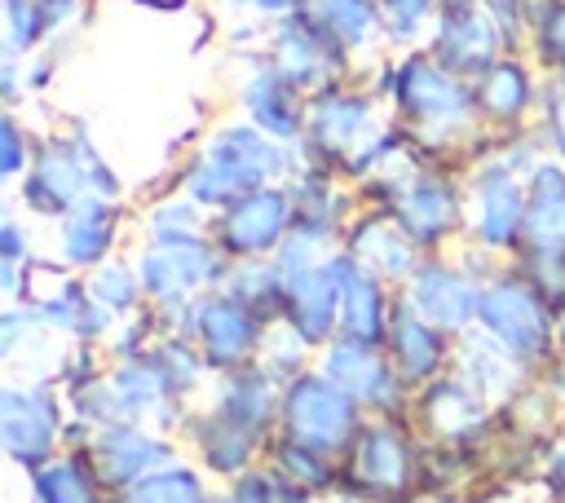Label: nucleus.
Segmentation results:
<instances>
[{
  "mask_svg": "<svg viewBox=\"0 0 565 503\" xmlns=\"http://www.w3.org/2000/svg\"><path fill=\"white\" fill-rule=\"evenodd\" d=\"M477 327L486 335H494L530 375H539L547 362L561 357L556 349V313L547 309V300L516 274H499L481 287V309H477Z\"/></svg>",
  "mask_w": 565,
  "mask_h": 503,
  "instance_id": "obj_1",
  "label": "nucleus"
},
{
  "mask_svg": "<svg viewBox=\"0 0 565 503\" xmlns=\"http://www.w3.org/2000/svg\"><path fill=\"white\" fill-rule=\"evenodd\" d=\"M468 221H472V238L486 252H508L521 247L525 238V181L516 168L490 159L477 168L472 176V199H468Z\"/></svg>",
  "mask_w": 565,
  "mask_h": 503,
  "instance_id": "obj_2",
  "label": "nucleus"
},
{
  "mask_svg": "<svg viewBox=\"0 0 565 503\" xmlns=\"http://www.w3.org/2000/svg\"><path fill=\"white\" fill-rule=\"evenodd\" d=\"M419 477V454L411 446V437L393 424H371L358 432L353 446V481L362 485V494L375 499H406L411 485Z\"/></svg>",
  "mask_w": 565,
  "mask_h": 503,
  "instance_id": "obj_3",
  "label": "nucleus"
},
{
  "mask_svg": "<svg viewBox=\"0 0 565 503\" xmlns=\"http://www.w3.org/2000/svg\"><path fill=\"white\" fill-rule=\"evenodd\" d=\"M411 309L446 335H463L481 309V282L450 265H424L411 278Z\"/></svg>",
  "mask_w": 565,
  "mask_h": 503,
  "instance_id": "obj_4",
  "label": "nucleus"
},
{
  "mask_svg": "<svg viewBox=\"0 0 565 503\" xmlns=\"http://www.w3.org/2000/svg\"><path fill=\"white\" fill-rule=\"evenodd\" d=\"M450 371L472 388V393H481L494 410L503 406V402H512L516 397V388L530 379V371L494 340V335H486L481 327H472V331H463L459 335V349L450 353Z\"/></svg>",
  "mask_w": 565,
  "mask_h": 503,
  "instance_id": "obj_5",
  "label": "nucleus"
},
{
  "mask_svg": "<svg viewBox=\"0 0 565 503\" xmlns=\"http://www.w3.org/2000/svg\"><path fill=\"white\" fill-rule=\"evenodd\" d=\"M530 256H565V163L539 159L525 176V238Z\"/></svg>",
  "mask_w": 565,
  "mask_h": 503,
  "instance_id": "obj_6",
  "label": "nucleus"
},
{
  "mask_svg": "<svg viewBox=\"0 0 565 503\" xmlns=\"http://www.w3.org/2000/svg\"><path fill=\"white\" fill-rule=\"evenodd\" d=\"M291 428L305 437V446H340L353 437L358 428V410H353V397L335 384H322V379H309L305 388H296L291 397Z\"/></svg>",
  "mask_w": 565,
  "mask_h": 503,
  "instance_id": "obj_7",
  "label": "nucleus"
},
{
  "mask_svg": "<svg viewBox=\"0 0 565 503\" xmlns=\"http://www.w3.org/2000/svg\"><path fill=\"white\" fill-rule=\"evenodd\" d=\"M539 79L525 71V62L516 57H499L494 66H486L472 79V97H477V115H486L490 124H521L525 115L539 110Z\"/></svg>",
  "mask_w": 565,
  "mask_h": 503,
  "instance_id": "obj_8",
  "label": "nucleus"
},
{
  "mask_svg": "<svg viewBox=\"0 0 565 503\" xmlns=\"http://www.w3.org/2000/svg\"><path fill=\"white\" fill-rule=\"evenodd\" d=\"M388 344H393V371L402 375V384H433L437 375H446V362H450L446 331L424 322L415 309H402L393 318Z\"/></svg>",
  "mask_w": 565,
  "mask_h": 503,
  "instance_id": "obj_9",
  "label": "nucleus"
},
{
  "mask_svg": "<svg viewBox=\"0 0 565 503\" xmlns=\"http://www.w3.org/2000/svg\"><path fill=\"white\" fill-rule=\"evenodd\" d=\"M331 379L335 388H344L353 402H371V406H393L402 397V375L362 340L340 344L331 353Z\"/></svg>",
  "mask_w": 565,
  "mask_h": 503,
  "instance_id": "obj_10",
  "label": "nucleus"
},
{
  "mask_svg": "<svg viewBox=\"0 0 565 503\" xmlns=\"http://www.w3.org/2000/svg\"><path fill=\"white\" fill-rule=\"evenodd\" d=\"M406 101L415 115L433 119V124H468L477 115V97L463 79H455L450 71H437V66H419L411 71L406 79Z\"/></svg>",
  "mask_w": 565,
  "mask_h": 503,
  "instance_id": "obj_11",
  "label": "nucleus"
},
{
  "mask_svg": "<svg viewBox=\"0 0 565 503\" xmlns=\"http://www.w3.org/2000/svg\"><path fill=\"white\" fill-rule=\"evenodd\" d=\"M402 225H406L415 238H424V243L450 234V229L459 225V194H455L450 185H441V181H419V185L402 199Z\"/></svg>",
  "mask_w": 565,
  "mask_h": 503,
  "instance_id": "obj_12",
  "label": "nucleus"
},
{
  "mask_svg": "<svg viewBox=\"0 0 565 503\" xmlns=\"http://www.w3.org/2000/svg\"><path fill=\"white\" fill-rule=\"evenodd\" d=\"M539 132L552 159L565 163V75H552L539 93Z\"/></svg>",
  "mask_w": 565,
  "mask_h": 503,
  "instance_id": "obj_13",
  "label": "nucleus"
},
{
  "mask_svg": "<svg viewBox=\"0 0 565 503\" xmlns=\"http://www.w3.org/2000/svg\"><path fill=\"white\" fill-rule=\"evenodd\" d=\"M561 441H565V419H561Z\"/></svg>",
  "mask_w": 565,
  "mask_h": 503,
  "instance_id": "obj_14",
  "label": "nucleus"
}]
</instances>
